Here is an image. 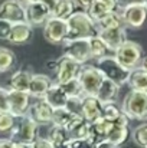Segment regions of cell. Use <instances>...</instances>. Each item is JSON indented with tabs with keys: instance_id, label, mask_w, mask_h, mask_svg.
Masks as SVG:
<instances>
[{
	"instance_id": "1",
	"label": "cell",
	"mask_w": 147,
	"mask_h": 148,
	"mask_svg": "<svg viewBox=\"0 0 147 148\" xmlns=\"http://www.w3.org/2000/svg\"><path fill=\"white\" fill-rule=\"evenodd\" d=\"M68 35L65 42L78 40V39H90L98 35L95 22L88 16L85 10H77L68 20Z\"/></svg>"
},
{
	"instance_id": "2",
	"label": "cell",
	"mask_w": 147,
	"mask_h": 148,
	"mask_svg": "<svg viewBox=\"0 0 147 148\" xmlns=\"http://www.w3.org/2000/svg\"><path fill=\"white\" fill-rule=\"evenodd\" d=\"M121 109L128 116V119L146 121L147 119V92L131 89L123 99Z\"/></svg>"
},
{
	"instance_id": "3",
	"label": "cell",
	"mask_w": 147,
	"mask_h": 148,
	"mask_svg": "<svg viewBox=\"0 0 147 148\" xmlns=\"http://www.w3.org/2000/svg\"><path fill=\"white\" fill-rule=\"evenodd\" d=\"M114 58L117 62L128 71L140 68L143 60V48L134 40H126L117 50H114Z\"/></svg>"
},
{
	"instance_id": "4",
	"label": "cell",
	"mask_w": 147,
	"mask_h": 148,
	"mask_svg": "<svg viewBox=\"0 0 147 148\" xmlns=\"http://www.w3.org/2000/svg\"><path fill=\"white\" fill-rule=\"evenodd\" d=\"M95 68L101 72V75L105 78V79H110L112 82H115L117 85H124L128 82V78H130V72L128 69H126L124 66H121L117 59L112 56H105V58H101L98 59L97 63H95Z\"/></svg>"
},
{
	"instance_id": "5",
	"label": "cell",
	"mask_w": 147,
	"mask_h": 148,
	"mask_svg": "<svg viewBox=\"0 0 147 148\" xmlns=\"http://www.w3.org/2000/svg\"><path fill=\"white\" fill-rule=\"evenodd\" d=\"M104 76L95 68V65H82L78 73V81L82 86L85 97H97Z\"/></svg>"
},
{
	"instance_id": "6",
	"label": "cell",
	"mask_w": 147,
	"mask_h": 148,
	"mask_svg": "<svg viewBox=\"0 0 147 148\" xmlns=\"http://www.w3.org/2000/svg\"><path fill=\"white\" fill-rule=\"evenodd\" d=\"M38 130H39V125L33 119H30L28 115H25L23 118H20V122H16L10 135H12V140L16 138V143L32 144L33 141L39 138Z\"/></svg>"
},
{
	"instance_id": "7",
	"label": "cell",
	"mask_w": 147,
	"mask_h": 148,
	"mask_svg": "<svg viewBox=\"0 0 147 148\" xmlns=\"http://www.w3.org/2000/svg\"><path fill=\"white\" fill-rule=\"evenodd\" d=\"M81 66L82 65H79L72 58L62 55L58 59V65H56V71H55V82L62 85V84H66V82L78 78Z\"/></svg>"
},
{
	"instance_id": "8",
	"label": "cell",
	"mask_w": 147,
	"mask_h": 148,
	"mask_svg": "<svg viewBox=\"0 0 147 148\" xmlns=\"http://www.w3.org/2000/svg\"><path fill=\"white\" fill-rule=\"evenodd\" d=\"M26 22L33 27L39 25H45L48 19L52 17V7L49 0H42L36 3L26 4Z\"/></svg>"
},
{
	"instance_id": "9",
	"label": "cell",
	"mask_w": 147,
	"mask_h": 148,
	"mask_svg": "<svg viewBox=\"0 0 147 148\" xmlns=\"http://www.w3.org/2000/svg\"><path fill=\"white\" fill-rule=\"evenodd\" d=\"M63 55L72 58L79 65H87V62L92 59L91 48H90V39H78V40L65 42Z\"/></svg>"
},
{
	"instance_id": "10",
	"label": "cell",
	"mask_w": 147,
	"mask_h": 148,
	"mask_svg": "<svg viewBox=\"0 0 147 148\" xmlns=\"http://www.w3.org/2000/svg\"><path fill=\"white\" fill-rule=\"evenodd\" d=\"M68 35V23L66 20L50 17L43 25V38L45 40L52 45L63 43Z\"/></svg>"
},
{
	"instance_id": "11",
	"label": "cell",
	"mask_w": 147,
	"mask_h": 148,
	"mask_svg": "<svg viewBox=\"0 0 147 148\" xmlns=\"http://www.w3.org/2000/svg\"><path fill=\"white\" fill-rule=\"evenodd\" d=\"M0 19L10 23L26 22V7L20 0H4L0 4Z\"/></svg>"
},
{
	"instance_id": "12",
	"label": "cell",
	"mask_w": 147,
	"mask_h": 148,
	"mask_svg": "<svg viewBox=\"0 0 147 148\" xmlns=\"http://www.w3.org/2000/svg\"><path fill=\"white\" fill-rule=\"evenodd\" d=\"M7 101H9V112L14 118H23L28 114L29 106H30V95L28 92L9 89Z\"/></svg>"
},
{
	"instance_id": "13",
	"label": "cell",
	"mask_w": 147,
	"mask_h": 148,
	"mask_svg": "<svg viewBox=\"0 0 147 148\" xmlns=\"http://www.w3.org/2000/svg\"><path fill=\"white\" fill-rule=\"evenodd\" d=\"M121 17L126 27L140 29L147 19V4H136L121 9Z\"/></svg>"
},
{
	"instance_id": "14",
	"label": "cell",
	"mask_w": 147,
	"mask_h": 148,
	"mask_svg": "<svg viewBox=\"0 0 147 148\" xmlns=\"http://www.w3.org/2000/svg\"><path fill=\"white\" fill-rule=\"evenodd\" d=\"M26 115L30 119H33L38 125H48V124H52L53 108L45 99H38L35 103L29 106V111Z\"/></svg>"
},
{
	"instance_id": "15",
	"label": "cell",
	"mask_w": 147,
	"mask_h": 148,
	"mask_svg": "<svg viewBox=\"0 0 147 148\" xmlns=\"http://www.w3.org/2000/svg\"><path fill=\"white\" fill-rule=\"evenodd\" d=\"M79 114L81 116L88 121L90 124L97 121L102 115V103L97 99V97H82L79 103Z\"/></svg>"
},
{
	"instance_id": "16",
	"label": "cell",
	"mask_w": 147,
	"mask_h": 148,
	"mask_svg": "<svg viewBox=\"0 0 147 148\" xmlns=\"http://www.w3.org/2000/svg\"><path fill=\"white\" fill-rule=\"evenodd\" d=\"M98 36L107 43V46L111 49V52H114V50H117L127 40L126 26L105 29V30H98Z\"/></svg>"
},
{
	"instance_id": "17",
	"label": "cell",
	"mask_w": 147,
	"mask_h": 148,
	"mask_svg": "<svg viewBox=\"0 0 147 148\" xmlns=\"http://www.w3.org/2000/svg\"><path fill=\"white\" fill-rule=\"evenodd\" d=\"M53 81L49 78L48 75L43 73H33L30 85H29V95L30 98H36V99H43L46 92L49 91V88L52 86Z\"/></svg>"
},
{
	"instance_id": "18",
	"label": "cell",
	"mask_w": 147,
	"mask_h": 148,
	"mask_svg": "<svg viewBox=\"0 0 147 148\" xmlns=\"http://www.w3.org/2000/svg\"><path fill=\"white\" fill-rule=\"evenodd\" d=\"M104 119L111 122L114 127H128V116L123 112L121 108H118L115 103H107L102 105V115Z\"/></svg>"
},
{
	"instance_id": "19",
	"label": "cell",
	"mask_w": 147,
	"mask_h": 148,
	"mask_svg": "<svg viewBox=\"0 0 147 148\" xmlns=\"http://www.w3.org/2000/svg\"><path fill=\"white\" fill-rule=\"evenodd\" d=\"M112 127L114 125L111 122H108L107 119H104L101 116V118H98L97 121H94V122L90 124V134H88L87 138L94 145H97V143L102 141V140H107V137H108L110 131L112 130Z\"/></svg>"
},
{
	"instance_id": "20",
	"label": "cell",
	"mask_w": 147,
	"mask_h": 148,
	"mask_svg": "<svg viewBox=\"0 0 147 148\" xmlns=\"http://www.w3.org/2000/svg\"><path fill=\"white\" fill-rule=\"evenodd\" d=\"M32 33H33V29L28 22L13 23L7 40L13 45H23V43H28L30 40Z\"/></svg>"
},
{
	"instance_id": "21",
	"label": "cell",
	"mask_w": 147,
	"mask_h": 148,
	"mask_svg": "<svg viewBox=\"0 0 147 148\" xmlns=\"http://www.w3.org/2000/svg\"><path fill=\"white\" fill-rule=\"evenodd\" d=\"M52 7V17L68 20L77 12V1L75 0H49Z\"/></svg>"
},
{
	"instance_id": "22",
	"label": "cell",
	"mask_w": 147,
	"mask_h": 148,
	"mask_svg": "<svg viewBox=\"0 0 147 148\" xmlns=\"http://www.w3.org/2000/svg\"><path fill=\"white\" fill-rule=\"evenodd\" d=\"M45 101L53 109H59V108H66L69 103V97L65 94V91L62 89V86L56 82L52 84V86L49 88V91L45 95Z\"/></svg>"
},
{
	"instance_id": "23",
	"label": "cell",
	"mask_w": 147,
	"mask_h": 148,
	"mask_svg": "<svg viewBox=\"0 0 147 148\" xmlns=\"http://www.w3.org/2000/svg\"><path fill=\"white\" fill-rule=\"evenodd\" d=\"M118 94H120V85H117L115 82H112V81L104 78L102 82H101V86H99V89H98L97 99L102 105L115 103Z\"/></svg>"
},
{
	"instance_id": "24",
	"label": "cell",
	"mask_w": 147,
	"mask_h": 148,
	"mask_svg": "<svg viewBox=\"0 0 147 148\" xmlns=\"http://www.w3.org/2000/svg\"><path fill=\"white\" fill-rule=\"evenodd\" d=\"M32 76H33V73L29 71H25V69L16 71L10 76V81H9L10 88L9 89L19 91V92H29V85H30Z\"/></svg>"
},
{
	"instance_id": "25",
	"label": "cell",
	"mask_w": 147,
	"mask_h": 148,
	"mask_svg": "<svg viewBox=\"0 0 147 148\" xmlns=\"http://www.w3.org/2000/svg\"><path fill=\"white\" fill-rule=\"evenodd\" d=\"M81 116V114H77L68 108H59V109H53V118H52V124L53 125H59L63 128H69L78 118Z\"/></svg>"
},
{
	"instance_id": "26",
	"label": "cell",
	"mask_w": 147,
	"mask_h": 148,
	"mask_svg": "<svg viewBox=\"0 0 147 148\" xmlns=\"http://www.w3.org/2000/svg\"><path fill=\"white\" fill-rule=\"evenodd\" d=\"M95 26H97V30H105V29H112V27L124 26V22H123L120 9L118 10H114V12H110L107 16H104L99 22L95 23Z\"/></svg>"
},
{
	"instance_id": "27",
	"label": "cell",
	"mask_w": 147,
	"mask_h": 148,
	"mask_svg": "<svg viewBox=\"0 0 147 148\" xmlns=\"http://www.w3.org/2000/svg\"><path fill=\"white\" fill-rule=\"evenodd\" d=\"M69 138L71 140H79V138H87L90 134V122L85 121L82 116H79L68 130Z\"/></svg>"
},
{
	"instance_id": "28",
	"label": "cell",
	"mask_w": 147,
	"mask_h": 148,
	"mask_svg": "<svg viewBox=\"0 0 147 148\" xmlns=\"http://www.w3.org/2000/svg\"><path fill=\"white\" fill-rule=\"evenodd\" d=\"M127 84L130 85L131 89L147 92V73L141 69V68H137V69L131 71Z\"/></svg>"
},
{
	"instance_id": "29",
	"label": "cell",
	"mask_w": 147,
	"mask_h": 148,
	"mask_svg": "<svg viewBox=\"0 0 147 148\" xmlns=\"http://www.w3.org/2000/svg\"><path fill=\"white\" fill-rule=\"evenodd\" d=\"M90 48H91V55H92V59H101V58H105V56H110V52L111 49L107 46V43L98 36H92L90 38Z\"/></svg>"
},
{
	"instance_id": "30",
	"label": "cell",
	"mask_w": 147,
	"mask_h": 148,
	"mask_svg": "<svg viewBox=\"0 0 147 148\" xmlns=\"http://www.w3.org/2000/svg\"><path fill=\"white\" fill-rule=\"evenodd\" d=\"M85 12H87L88 16L97 23V22H99L104 16H107L110 12H114V10H112L110 6H107L105 3H102V1H99V0H95Z\"/></svg>"
},
{
	"instance_id": "31",
	"label": "cell",
	"mask_w": 147,
	"mask_h": 148,
	"mask_svg": "<svg viewBox=\"0 0 147 148\" xmlns=\"http://www.w3.org/2000/svg\"><path fill=\"white\" fill-rule=\"evenodd\" d=\"M130 137V130L128 127H112V130L110 131L107 140H110L114 145L120 147L121 144H124Z\"/></svg>"
},
{
	"instance_id": "32",
	"label": "cell",
	"mask_w": 147,
	"mask_h": 148,
	"mask_svg": "<svg viewBox=\"0 0 147 148\" xmlns=\"http://www.w3.org/2000/svg\"><path fill=\"white\" fill-rule=\"evenodd\" d=\"M61 86L65 91V94L69 97V99H81L82 97H85L78 78H75V79H72V81H69L66 84H62Z\"/></svg>"
},
{
	"instance_id": "33",
	"label": "cell",
	"mask_w": 147,
	"mask_h": 148,
	"mask_svg": "<svg viewBox=\"0 0 147 148\" xmlns=\"http://www.w3.org/2000/svg\"><path fill=\"white\" fill-rule=\"evenodd\" d=\"M16 63V56L9 48L0 46V72L10 71Z\"/></svg>"
},
{
	"instance_id": "34",
	"label": "cell",
	"mask_w": 147,
	"mask_h": 148,
	"mask_svg": "<svg viewBox=\"0 0 147 148\" xmlns=\"http://www.w3.org/2000/svg\"><path fill=\"white\" fill-rule=\"evenodd\" d=\"M131 137H133V141L139 147L147 148V122H143V124L137 125L131 131Z\"/></svg>"
},
{
	"instance_id": "35",
	"label": "cell",
	"mask_w": 147,
	"mask_h": 148,
	"mask_svg": "<svg viewBox=\"0 0 147 148\" xmlns=\"http://www.w3.org/2000/svg\"><path fill=\"white\" fill-rule=\"evenodd\" d=\"M16 125V118L10 112L0 114V132H12Z\"/></svg>"
},
{
	"instance_id": "36",
	"label": "cell",
	"mask_w": 147,
	"mask_h": 148,
	"mask_svg": "<svg viewBox=\"0 0 147 148\" xmlns=\"http://www.w3.org/2000/svg\"><path fill=\"white\" fill-rule=\"evenodd\" d=\"M69 148H95V145L88 138H79V140H69Z\"/></svg>"
},
{
	"instance_id": "37",
	"label": "cell",
	"mask_w": 147,
	"mask_h": 148,
	"mask_svg": "<svg viewBox=\"0 0 147 148\" xmlns=\"http://www.w3.org/2000/svg\"><path fill=\"white\" fill-rule=\"evenodd\" d=\"M12 26H13V23L0 19V40H7V39H9Z\"/></svg>"
},
{
	"instance_id": "38",
	"label": "cell",
	"mask_w": 147,
	"mask_h": 148,
	"mask_svg": "<svg viewBox=\"0 0 147 148\" xmlns=\"http://www.w3.org/2000/svg\"><path fill=\"white\" fill-rule=\"evenodd\" d=\"M7 92L9 89L0 86V114L9 112V101H7Z\"/></svg>"
},
{
	"instance_id": "39",
	"label": "cell",
	"mask_w": 147,
	"mask_h": 148,
	"mask_svg": "<svg viewBox=\"0 0 147 148\" xmlns=\"http://www.w3.org/2000/svg\"><path fill=\"white\" fill-rule=\"evenodd\" d=\"M28 148H53L52 143L48 138H38L36 141H33L32 144H28Z\"/></svg>"
},
{
	"instance_id": "40",
	"label": "cell",
	"mask_w": 147,
	"mask_h": 148,
	"mask_svg": "<svg viewBox=\"0 0 147 148\" xmlns=\"http://www.w3.org/2000/svg\"><path fill=\"white\" fill-rule=\"evenodd\" d=\"M136 4H147V0H117V7L120 10L130 6H136Z\"/></svg>"
},
{
	"instance_id": "41",
	"label": "cell",
	"mask_w": 147,
	"mask_h": 148,
	"mask_svg": "<svg viewBox=\"0 0 147 148\" xmlns=\"http://www.w3.org/2000/svg\"><path fill=\"white\" fill-rule=\"evenodd\" d=\"M95 148H118V147H117V145H114L110 140H102V141L97 143Z\"/></svg>"
},
{
	"instance_id": "42",
	"label": "cell",
	"mask_w": 147,
	"mask_h": 148,
	"mask_svg": "<svg viewBox=\"0 0 147 148\" xmlns=\"http://www.w3.org/2000/svg\"><path fill=\"white\" fill-rule=\"evenodd\" d=\"M14 141L12 138H1L0 140V148H13Z\"/></svg>"
},
{
	"instance_id": "43",
	"label": "cell",
	"mask_w": 147,
	"mask_h": 148,
	"mask_svg": "<svg viewBox=\"0 0 147 148\" xmlns=\"http://www.w3.org/2000/svg\"><path fill=\"white\" fill-rule=\"evenodd\" d=\"M75 1H77V4H78V6H81L82 9H85V10H87V9H88V7L95 1V0H75Z\"/></svg>"
},
{
	"instance_id": "44",
	"label": "cell",
	"mask_w": 147,
	"mask_h": 148,
	"mask_svg": "<svg viewBox=\"0 0 147 148\" xmlns=\"http://www.w3.org/2000/svg\"><path fill=\"white\" fill-rule=\"evenodd\" d=\"M56 65H58V59H49L46 62V68L49 71H52V72L56 71Z\"/></svg>"
},
{
	"instance_id": "45",
	"label": "cell",
	"mask_w": 147,
	"mask_h": 148,
	"mask_svg": "<svg viewBox=\"0 0 147 148\" xmlns=\"http://www.w3.org/2000/svg\"><path fill=\"white\" fill-rule=\"evenodd\" d=\"M99 1L105 3V4L110 6L112 10H118V7H117V0H99Z\"/></svg>"
},
{
	"instance_id": "46",
	"label": "cell",
	"mask_w": 147,
	"mask_h": 148,
	"mask_svg": "<svg viewBox=\"0 0 147 148\" xmlns=\"http://www.w3.org/2000/svg\"><path fill=\"white\" fill-rule=\"evenodd\" d=\"M140 68H141V69H143V71H144V72L147 73V56H146V58H143V60H141V65H140Z\"/></svg>"
},
{
	"instance_id": "47",
	"label": "cell",
	"mask_w": 147,
	"mask_h": 148,
	"mask_svg": "<svg viewBox=\"0 0 147 148\" xmlns=\"http://www.w3.org/2000/svg\"><path fill=\"white\" fill-rule=\"evenodd\" d=\"M13 148H28V144H22V143H16V141H14Z\"/></svg>"
},
{
	"instance_id": "48",
	"label": "cell",
	"mask_w": 147,
	"mask_h": 148,
	"mask_svg": "<svg viewBox=\"0 0 147 148\" xmlns=\"http://www.w3.org/2000/svg\"><path fill=\"white\" fill-rule=\"evenodd\" d=\"M20 1H22V3H23V4L26 6V4H30V3H36V1H42V0H20Z\"/></svg>"
}]
</instances>
